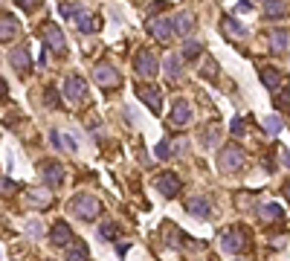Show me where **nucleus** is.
<instances>
[{"mask_svg":"<svg viewBox=\"0 0 290 261\" xmlns=\"http://www.w3.org/2000/svg\"><path fill=\"white\" fill-rule=\"evenodd\" d=\"M134 70H137V76H142V79H151V76L160 73V61H157V55H154L151 49H139L137 55H134Z\"/></svg>","mask_w":290,"mask_h":261,"instance_id":"1","label":"nucleus"},{"mask_svg":"<svg viewBox=\"0 0 290 261\" xmlns=\"http://www.w3.org/2000/svg\"><path fill=\"white\" fill-rule=\"evenodd\" d=\"M244 163V151L238 148V145H223L218 154V168L223 171V174H229V171H238Z\"/></svg>","mask_w":290,"mask_h":261,"instance_id":"2","label":"nucleus"},{"mask_svg":"<svg viewBox=\"0 0 290 261\" xmlns=\"http://www.w3.org/2000/svg\"><path fill=\"white\" fill-rule=\"evenodd\" d=\"M99 212H102V203L96 201L93 194H79V198L73 201V215L81 218V221H93Z\"/></svg>","mask_w":290,"mask_h":261,"instance_id":"3","label":"nucleus"},{"mask_svg":"<svg viewBox=\"0 0 290 261\" xmlns=\"http://www.w3.org/2000/svg\"><path fill=\"white\" fill-rule=\"evenodd\" d=\"M137 99L151 107V113H162V90L157 84H137Z\"/></svg>","mask_w":290,"mask_h":261,"instance_id":"4","label":"nucleus"},{"mask_svg":"<svg viewBox=\"0 0 290 261\" xmlns=\"http://www.w3.org/2000/svg\"><path fill=\"white\" fill-rule=\"evenodd\" d=\"M93 82L107 90V87H119L122 79H119V70H116V67H110V64H96V67H93Z\"/></svg>","mask_w":290,"mask_h":261,"instance_id":"5","label":"nucleus"},{"mask_svg":"<svg viewBox=\"0 0 290 261\" xmlns=\"http://www.w3.org/2000/svg\"><path fill=\"white\" fill-rule=\"evenodd\" d=\"M61 90H64V99L67 102H81L84 96H87V84H84V79L81 76H67L64 79V84H61Z\"/></svg>","mask_w":290,"mask_h":261,"instance_id":"6","label":"nucleus"},{"mask_svg":"<svg viewBox=\"0 0 290 261\" xmlns=\"http://www.w3.org/2000/svg\"><path fill=\"white\" fill-rule=\"evenodd\" d=\"M148 32H151V38H157L160 44H165V41H171V38H174V26H171L168 18L154 15V18L148 21Z\"/></svg>","mask_w":290,"mask_h":261,"instance_id":"7","label":"nucleus"},{"mask_svg":"<svg viewBox=\"0 0 290 261\" xmlns=\"http://www.w3.org/2000/svg\"><path fill=\"white\" fill-rule=\"evenodd\" d=\"M180 189H183V183H180V177H177L174 171H165V174H160V180H157V191H160L165 201L177 198V194H180Z\"/></svg>","mask_w":290,"mask_h":261,"instance_id":"8","label":"nucleus"},{"mask_svg":"<svg viewBox=\"0 0 290 261\" xmlns=\"http://www.w3.org/2000/svg\"><path fill=\"white\" fill-rule=\"evenodd\" d=\"M220 249H223L226 255H238L244 249V232L241 229H226V232L220 235Z\"/></svg>","mask_w":290,"mask_h":261,"instance_id":"9","label":"nucleus"},{"mask_svg":"<svg viewBox=\"0 0 290 261\" xmlns=\"http://www.w3.org/2000/svg\"><path fill=\"white\" fill-rule=\"evenodd\" d=\"M18 32H21V21L9 12H0V41L9 44V41L18 38Z\"/></svg>","mask_w":290,"mask_h":261,"instance_id":"10","label":"nucleus"},{"mask_svg":"<svg viewBox=\"0 0 290 261\" xmlns=\"http://www.w3.org/2000/svg\"><path fill=\"white\" fill-rule=\"evenodd\" d=\"M44 47L55 49V52H64V49H67L64 32H61V29H58L55 24H44Z\"/></svg>","mask_w":290,"mask_h":261,"instance_id":"11","label":"nucleus"},{"mask_svg":"<svg viewBox=\"0 0 290 261\" xmlns=\"http://www.w3.org/2000/svg\"><path fill=\"white\" fill-rule=\"evenodd\" d=\"M41 177H44V183H49V186L55 189V186L64 183V166H61V163H52V160H49V163H41Z\"/></svg>","mask_w":290,"mask_h":261,"instance_id":"12","label":"nucleus"},{"mask_svg":"<svg viewBox=\"0 0 290 261\" xmlns=\"http://www.w3.org/2000/svg\"><path fill=\"white\" fill-rule=\"evenodd\" d=\"M29 49L26 47H15L9 52V64H12V70L18 73V76H23V73H29V67H32V64H29Z\"/></svg>","mask_w":290,"mask_h":261,"instance_id":"13","label":"nucleus"},{"mask_svg":"<svg viewBox=\"0 0 290 261\" xmlns=\"http://www.w3.org/2000/svg\"><path fill=\"white\" fill-rule=\"evenodd\" d=\"M70 238H73L70 224H67V221H55V226L49 229V244H52V247H67Z\"/></svg>","mask_w":290,"mask_h":261,"instance_id":"14","label":"nucleus"},{"mask_svg":"<svg viewBox=\"0 0 290 261\" xmlns=\"http://www.w3.org/2000/svg\"><path fill=\"white\" fill-rule=\"evenodd\" d=\"M162 73H165L168 82H177V79L183 76V61H180V55H165V58H162Z\"/></svg>","mask_w":290,"mask_h":261,"instance_id":"15","label":"nucleus"},{"mask_svg":"<svg viewBox=\"0 0 290 261\" xmlns=\"http://www.w3.org/2000/svg\"><path fill=\"white\" fill-rule=\"evenodd\" d=\"M26 203L35 209H46V206H52V194L46 189H26Z\"/></svg>","mask_w":290,"mask_h":261,"instance_id":"16","label":"nucleus"},{"mask_svg":"<svg viewBox=\"0 0 290 261\" xmlns=\"http://www.w3.org/2000/svg\"><path fill=\"white\" fill-rule=\"evenodd\" d=\"M264 18L267 21L287 18V0H264Z\"/></svg>","mask_w":290,"mask_h":261,"instance_id":"17","label":"nucleus"},{"mask_svg":"<svg viewBox=\"0 0 290 261\" xmlns=\"http://www.w3.org/2000/svg\"><path fill=\"white\" fill-rule=\"evenodd\" d=\"M189 119H192V107H189V102H186V99H177L174 107H171V122L174 125H186Z\"/></svg>","mask_w":290,"mask_h":261,"instance_id":"18","label":"nucleus"},{"mask_svg":"<svg viewBox=\"0 0 290 261\" xmlns=\"http://www.w3.org/2000/svg\"><path fill=\"white\" fill-rule=\"evenodd\" d=\"M186 212L197 215V218H209V212H212V203H209L206 198H192V201H186Z\"/></svg>","mask_w":290,"mask_h":261,"instance_id":"19","label":"nucleus"},{"mask_svg":"<svg viewBox=\"0 0 290 261\" xmlns=\"http://www.w3.org/2000/svg\"><path fill=\"white\" fill-rule=\"evenodd\" d=\"M171 26H174V32H177V35H189V32H192V29H195V18H192V15L189 12H180L177 15V18H174L171 21Z\"/></svg>","mask_w":290,"mask_h":261,"instance_id":"20","label":"nucleus"},{"mask_svg":"<svg viewBox=\"0 0 290 261\" xmlns=\"http://www.w3.org/2000/svg\"><path fill=\"white\" fill-rule=\"evenodd\" d=\"M67 261H90L87 244H84V241H73V244H67Z\"/></svg>","mask_w":290,"mask_h":261,"instance_id":"21","label":"nucleus"},{"mask_svg":"<svg viewBox=\"0 0 290 261\" xmlns=\"http://www.w3.org/2000/svg\"><path fill=\"white\" fill-rule=\"evenodd\" d=\"M220 29H223L226 35H235V38H244V35H247V26H244L241 21H235L232 15H226V18L220 21Z\"/></svg>","mask_w":290,"mask_h":261,"instance_id":"22","label":"nucleus"},{"mask_svg":"<svg viewBox=\"0 0 290 261\" xmlns=\"http://www.w3.org/2000/svg\"><path fill=\"white\" fill-rule=\"evenodd\" d=\"M281 206H278V203H264V206H261V209H258V218H261V221H281Z\"/></svg>","mask_w":290,"mask_h":261,"instance_id":"23","label":"nucleus"},{"mask_svg":"<svg viewBox=\"0 0 290 261\" xmlns=\"http://www.w3.org/2000/svg\"><path fill=\"white\" fill-rule=\"evenodd\" d=\"M200 52H203L200 41H195V38H186V44H183V58H186V61H195Z\"/></svg>","mask_w":290,"mask_h":261,"instance_id":"24","label":"nucleus"},{"mask_svg":"<svg viewBox=\"0 0 290 261\" xmlns=\"http://www.w3.org/2000/svg\"><path fill=\"white\" fill-rule=\"evenodd\" d=\"M261 82H264L267 90H278V87H281V76H278L276 70H270V67H267V70H261Z\"/></svg>","mask_w":290,"mask_h":261,"instance_id":"25","label":"nucleus"},{"mask_svg":"<svg viewBox=\"0 0 290 261\" xmlns=\"http://www.w3.org/2000/svg\"><path fill=\"white\" fill-rule=\"evenodd\" d=\"M76 24H79V29H81V32H87V35L99 29V21H96V18H93L90 12H84V15L79 18V21H76Z\"/></svg>","mask_w":290,"mask_h":261,"instance_id":"26","label":"nucleus"},{"mask_svg":"<svg viewBox=\"0 0 290 261\" xmlns=\"http://www.w3.org/2000/svg\"><path fill=\"white\" fill-rule=\"evenodd\" d=\"M61 15H64L67 21H79L81 15H84V9H81L79 3H61Z\"/></svg>","mask_w":290,"mask_h":261,"instance_id":"27","label":"nucleus"},{"mask_svg":"<svg viewBox=\"0 0 290 261\" xmlns=\"http://www.w3.org/2000/svg\"><path fill=\"white\" fill-rule=\"evenodd\" d=\"M270 44H273L276 52H284V49H287V32H284V29H276V32L270 35Z\"/></svg>","mask_w":290,"mask_h":261,"instance_id":"28","label":"nucleus"},{"mask_svg":"<svg viewBox=\"0 0 290 261\" xmlns=\"http://www.w3.org/2000/svg\"><path fill=\"white\" fill-rule=\"evenodd\" d=\"M44 102H46V107H52V110H58V107H61V96H58V90L52 87V84H46Z\"/></svg>","mask_w":290,"mask_h":261,"instance_id":"29","label":"nucleus"},{"mask_svg":"<svg viewBox=\"0 0 290 261\" xmlns=\"http://www.w3.org/2000/svg\"><path fill=\"white\" fill-rule=\"evenodd\" d=\"M281 128H284V125H281V119H278V116H267V119H264V130L270 134V137L281 134Z\"/></svg>","mask_w":290,"mask_h":261,"instance_id":"30","label":"nucleus"},{"mask_svg":"<svg viewBox=\"0 0 290 261\" xmlns=\"http://www.w3.org/2000/svg\"><path fill=\"white\" fill-rule=\"evenodd\" d=\"M99 232H102V238H110V241H116V235H119V226H116L113 221H104V224H99Z\"/></svg>","mask_w":290,"mask_h":261,"instance_id":"31","label":"nucleus"},{"mask_svg":"<svg viewBox=\"0 0 290 261\" xmlns=\"http://www.w3.org/2000/svg\"><path fill=\"white\" fill-rule=\"evenodd\" d=\"M154 157H157V160H168V157H171V143H168V140H160L157 148H154Z\"/></svg>","mask_w":290,"mask_h":261,"instance_id":"32","label":"nucleus"},{"mask_svg":"<svg viewBox=\"0 0 290 261\" xmlns=\"http://www.w3.org/2000/svg\"><path fill=\"white\" fill-rule=\"evenodd\" d=\"M61 148H67L70 154H76V151H79V143H76V137H73V134H64V137H61Z\"/></svg>","mask_w":290,"mask_h":261,"instance_id":"33","label":"nucleus"},{"mask_svg":"<svg viewBox=\"0 0 290 261\" xmlns=\"http://www.w3.org/2000/svg\"><path fill=\"white\" fill-rule=\"evenodd\" d=\"M15 3L21 6L23 12H32V9H38V6H41V0H15Z\"/></svg>","mask_w":290,"mask_h":261,"instance_id":"34","label":"nucleus"},{"mask_svg":"<svg viewBox=\"0 0 290 261\" xmlns=\"http://www.w3.org/2000/svg\"><path fill=\"white\" fill-rule=\"evenodd\" d=\"M232 134H235V137L247 134V130H244V119H241V116H235V119H232Z\"/></svg>","mask_w":290,"mask_h":261,"instance_id":"35","label":"nucleus"},{"mask_svg":"<svg viewBox=\"0 0 290 261\" xmlns=\"http://www.w3.org/2000/svg\"><path fill=\"white\" fill-rule=\"evenodd\" d=\"M15 189H18V186H15L9 177H0V191H3V194H9V191H15Z\"/></svg>","mask_w":290,"mask_h":261,"instance_id":"36","label":"nucleus"},{"mask_svg":"<svg viewBox=\"0 0 290 261\" xmlns=\"http://www.w3.org/2000/svg\"><path fill=\"white\" fill-rule=\"evenodd\" d=\"M278 105L284 107V110H290V90H287V87H284V90L278 93Z\"/></svg>","mask_w":290,"mask_h":261,"instance_id":"37","label":"nucleus"},{"mask_svg":"<svg viewBox=\"0 0 290 261\" xmlns=\"http://www.w3.org/2000/svg\"><path fill=\"white\" fill-rule=\"evenodd\" d=\"M186 148H189V143H186V140H177V143L171 145V157H174V154H183Z\"/></svg>","mask_w":290,"mask_h":261,"instance_id":"38","label":"nucleus"},{"mask_svg":"<svg viewBox=\"0 0 290 261\" xmlns=\"http://www.w3.org/2000/svg\"><path fill=\"white\" fill-rule=\"evenodd\" d=\"M49 143H52V148H61V134L58 130H49Z\"/></svg>","mask_w":290,"mask_h":261,"instance_id":"39","label":"nucleus"},{"mask_svg":"<svg viewBox=\"0 0 290 261\" xmlns=\"http://www.w3.org/2000/svg\"><path fill=\"white\" fill-rule=\"evenodd\" d=\"M29 235H41V221H29Z\"/></svg>","mask_w":290,"mask_h":261,"instance_id":"40","label":"nucleus"},{"mask_svg":"<svg viewBox=\"0 0 290 261\" xmlns=\"http://www.w3.org/2000/svg\"><path fill=\"white\" fill-rule=\"evenodd\" d=\"M218 143V134H203V145H215Z\"/></svg>","mask_w":290,"mask_h":261,"instance_id":"41","label":"nucleus"},{"mask_svg":"<svg viewBox=\"0 0 290 261\" xmlns=\"http://www.w3.org/2000/svg\"><path fill=\"white\" fill-rule=\"evenodd\" d=\"M215 73H218V67H215V64H206V67H203V76H215Z\"/></svg>","mask_w":290,"mask_h":261,"instance_id":"42","label":"nucleus"},{"mask_svg":"<svg viewBox=\"0 0 290 261\" xmlns=\"http://www.w3.org/2000/svg\"><path fill=\"white\" fill-rule=\"evenodd\" d=\"M238 9H241V12H250V9H253V3H250V0H241V3H238Z\"/></svg>","mask_w":290,"mask_h":261,"instance_id":"43","label":"nucleus"},{"mask_svg":"<svg viewBox=\"0 0 290 261\" xmlns=\"http://www.w3.org/2000/svg\"><path fill=\"white\" fill-rule=\"evenodd\" d=\"M6 93H9V84H6V82H3V79H0V99H3V96H6Z\"/></svg>","mask_w":290,"mask_h":261,"instance_id":"44","label":"nucleus"},{"mask_svg":"<svg viewBox=\"0 0 290 261\" xmlns=\"http://www.w3.org/2000/svg\"><path fill=\"white\" fill-rule=\"evenodd\" d=\"M281 160H284V166H290V151H284V157H281Z\"/></svg>","mask_w":290,"mask_h":261,"instance_id":"45","label":"nucleus"},{"mask_svg":"<svg viewBox=\"0 0 290 261\" xmlns=\"http://www.w3.org/2000/svg\"><path fill=\"white\" fill-rule=\"evenodd\" d=\"M284 194H287V198H290V183H287V186H284Z\"/></svg>","mask_w":290,"mask_h":261,"instance_id":"46","label":"nucleus"}]
</instances>
